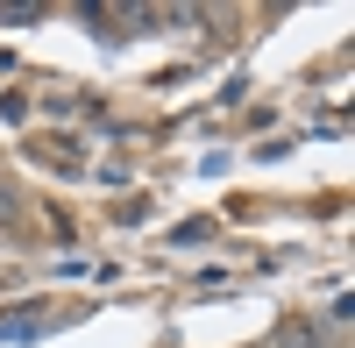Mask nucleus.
<instances>
[{
  "instance_id": "obj_1",
  "label": "nucleus",
  "mask_w": 355,
  "mask_h": 348,
  "mask_svg": "<svg viewBox=\"0 0 355 348\" xmlns=\"http://www.w3.org/2000/svg\"><path fill=\"white\" fill-rule=\"evenodd\" d=\"M277 348H320V327L313 320H284L277 327Z\"/></svg>"
},
{
  "instance_id": "obj_2",
  "label": "nucleus",
  "mask_w": 355,
  "mask_h": 348,
  "mask_svg": "<svg viewBox=\"0 0 355 348\" xmlns=\"http://www.w3.org/2000/svg\"><path fill=\"white\" fill-rule=\"evenodd\" d=\"M8 227H21V199H15V185H0V235Z\"/></svg>"
}]
</instances>
